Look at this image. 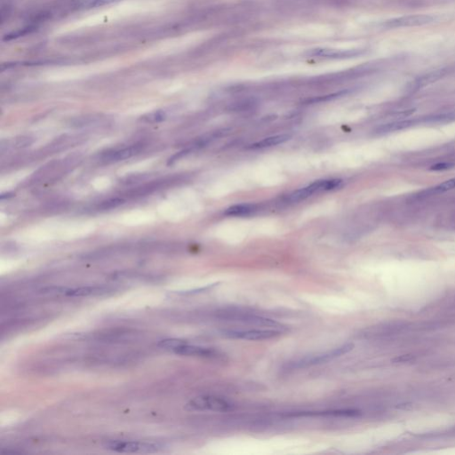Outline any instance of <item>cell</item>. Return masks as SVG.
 <instances>
[{
	"mask_svg": "<svg viewBox=\"0 0 455 455\" xmlns=\"http://www.w3.org/2000/svg\"><path fill=\"white\" fill-rule=\"evenodd\" d=\"M218 318L224 321L238 322V323L247 324L256 326H267L270 328L280 327V324L277 323L271 319H266L260 316L256 315L252 312L245 311L239 308H228L223 309L217 313Z\"/></svg>",
	"mask_w": 455,
	"mask_h": 455,
	"instance_id": "obj_1",
	"label": "cell"
},
{
	"mask_svg": "<svg viewBox=\"0 0 455 455\" xmlns=\"http://www.w3.org/2000/svg\"><path fill=\"white\" fill-rule=\"evenodd\" d=\"M353 349V343L341 345L338 348L330 349L325 352L312 355V356H306L295 361L290 362L289 364H287L286 366V369L298 370V369H303V368L311 367V366L325 364L328 362L332 361L337 357H341L345 354L349 353Z\"/></svg>",
	"mask_w": 455,
	"mask_h": 455,
	"instance_id": "obj_2",
	"label": "cell"
},
{
	"mask_svg": "<svg viewBox=\"0 0 455 455\" xmlns=\"http://www.w3.org/2000/svg\"><path fill=\"white\" fill-rule=\"evenodd\" d=\"M341 186H342V181L340 179L317 181L315 183H311V185L302 188L296 192L291 193L288 196H285V203H289V204L298 203L302 200L306 199L314 194L333 191V190L339 189Z\"/></svg>",
	"mask_w": 455,
	"mask_h": 455,
	"instance_id": "obj_3",
	"label": "cell"
},
{
	"mask_svg": "<svg viewBox=\"0 0 455 455\" xmlns=\"http://www.w3.org/2000/svg\"><path fill=\"white\" fill-rule=\"evenodd\" d=\"M442 20V16L438 14H410L400 17L392 18L383 21L381 24L383 29L393 30L401 28L419 27V26L430 25Z\"/></svg>",
	"mask_w": 455,
	"mask_h": 455,
	"instance_id": "obj_4",
	"label": "cell"
},
{
	"mask_svg": "<svg viewBox=\"0 0 455 455\" xmlns=\"http://www.w3.org/2000/svg\"><path fill=\"white\" fill-rule=\"evenodd\" d=\"M233 405L229 401L213 395L196 396L189 401L185 409L188 411H213L218 413H226L232 410Z\"/></svg>",
	"mask_w": 455,
	"mask_h": 455,
	"instance_id": "obj_5",
	"label": "cell"
},
{
	"mask_svg": "<svg viewBox=\"0 0 455 455\" xmlns=\"http://www.w3.org/2000/svg\"><path fill=\"white\" fill-rule=\"evenodd\" d=\"M103 447L110 451L117 453H154L161 450L163 446L158 442L146 441H125V440H108Z\"/></svg>",
	"mask_w": 455,
	"mask_h": 455,
	"instance_id": "obj_6",
	"label": "cell"
},
{
	"mask_svg": "<svg viewBox=\"0 0 455 455\" xmlns=\"http://www.w3.org/2000/svg\"><path fill=\"white\" fill-rule=\"evenodd\" d=\"M222 333L224 336L237 340H264L280 336L283 332L277 328H268L251 330H226Z\"/></svg>",
	"mask_w": 455,
	"mask_h": 455,
	"instance_id": "obj_7",
	"label": "cell"
},
{
	"mask_svg": "<svg viewBox=\"0 0 455 455\" xmlns=\"http://www.w3.org/2000/svg\"><path fill=\"white\" fill-rule=\"evenodd\" d=\"M361 412L357 409H332L323 411H302L285 413L286 418H302V417H357Z\"/></svg>",
	"mask_w": 455,
	"mask_h": 455,
	"instance_id": "obj_8",
	"label": "cell"
},
{
	"mask_svg": "<svg viewBox=\"0 0 455 455\" xmlns=\"http://www.w3.org/2000/svg\"><path fill=\"white\" fill-rule=\"evenodd\" d=\"M174 352L181 356L204 357L208 359H222L224 357V355L216 349L189 344L187 341L175 349Z\"/></svg>",
	"mask_w": 455,
	"mask_h": 455,
	"instance_id": "obj_9",
	"label": "cell"
},
{
	"mask_svg": "<svg viewBox=\"0 0 455 455\" xmlns=\"http://www.w3.org/2000/svg\"><path fill=\"white\" fill-rule=\"evenodd\" d=\"M143 142H138L135 144L129 145L128 147L117 148V149L108 150L102 155V161L118 162L125 159L132 158L137 154L140 153L144 149Z\"/></svg>",
	"mask_w": 455,
	"mask_h": 455,
	"instance_id": "obj_10",
	"label": "cell"
},
{
	"mask_svg": "<svg viewBox=\"0 0 455 455\" xmlns=\"http://www.w3.org/2000/svg\"><path fill=\"white\" fill-rule=\"evenodd\" d=\"M449 71H450V68H444L425 74V75L418 77L415 80L412 82L411 85H409V89L411 90V91H417V90L421 89V88L425 87L427 85H430V84H432L436 81L439 80L440 78L445 77L447 73H449Z\"/></svg>",
	"mask_w": 455,
	"mask_h": 455,
	"instance_id": "obj_11",
	"label": "cell"
},
{
	"mask_svg": "<svg viewBox=\"0 0 455 455\" xmlns=\"http://www.w3.org/2000/svg\"><path fill=\"white\" fill-rule=\"evenodd\" d=\"M420 122V119H409V120H400V121H395L392 123L385 124L382 125L379 128H376L375 130V133L377 135H383L390 132H396V131H401L404 129L413 127L414 125H417Z\"/></svg>",
	"mask_w": 455,
	"mask_h": 455,
	"instance_id": "obj_12",
	"label": "cell"
},
{
	"mask_svg": "<svg viewBox=\"0 0 455 455\" xmlns=\"http://www.w3.org/2000/svg\"><path fill=\"white\" fill-rule=\"evenodd\" d=\"M82 140H84V138L81 137L80 135H69V136L64 135V136L56 139L55 141H53L51 144L47 146L45 150L47 152L59 151L62 149L72 147L73 145L79 143Z\"/></svg>",
	"mask_w": 455,
	"mask_h": 455,
	"instance_id": "obj_13",
	"label": "cell"
},
{
	"mask_svg": "<svg viewBox=\"0 0 455 455\" xmlns=\"http://www.w3.org/2000/svg\"><path fill=\"white\" fill-rule=\"evenodd\" d=\"M107 291H108V288H103V287L85 286V287H78V288H65L64 294L67 296H72V297H84V296H92V295L105 294Z\"/></svg>",
	"mask_w": 455,
	"mask_h": 455,
	"instance_id": "obj_14",
	"label": "cell"
},
{
	"mask_svg": "<svg viewBox=\"0 0 455 455\" xmlns=\"http://www.w3.org/2000/svg\"><path fill=\"white\" fill-rule=\"evenodd\" d=\"M291 136L289 134H279V135H275V136L268 137V138H265L263 140H260L252 144L249 148L253 149L269 148V147L276 146V145L282 144L289 140Z\"/></svg>",
	"mask_w": 455,
	"mask_h": 455,
	"instance_id": "obj_15",
	"label": "cell"
},
{
	"mask_svg": "<svg viewBox=\"0 0 455 455\" xmlns=\"http://www.w3.org/2000/svg\"><path fill=\"white\" fill-rule=\"evenodd\" d=\"M257 211V205L253 204H235L226 209L224 214L228 216H247Z\"/></svg>",
	"mask_w": 455,
	"mask_h": 455,
	"instance_id": "obj_16",
	"label": "cell"
},
{
	"mask_svg": "<svg viewBox=\"0 0 455 455\" xmlns=\"http://www.w3.org/2000/svg\"><path fill=\"white\" fill-rule=\"evenodd\" d=\"M454 120H455V111L444 112L441 114L429 116V117H426V118L420 119L421 123L428 124L447 123V122H451Z\"/></svg>",
	"mask_w": 455,
	"mask_h": 455,
	"instance_id": "obj_17",
	"label": "cell"
},
{
	"mask_svg": "<svg viewBox=\"0 0 455 455\" xmlns=\"http://www.w3.org/2000/svg\"><path fill=\"white\" fill-rule=\"evenodd\" d=\"M168 111L166 110H159L153 111L149 114L142 116L140 119V121L146 124H156L162 122L168 118Z\"/></svg>",
	"mask_w": 455,
	"mask_h": 455,
	"instance_id": "obj_18",
	"label": "cell"
},
{
	"mask_svg": "<svg viewBox=\"0 0 455 455\" xmlns=\"http://www.w3.org/2000/svg\"><path fill=\"white\" fill-rule=\"evenodd\" d=\"M455 178L451 179V180H448V181H446L445 183H440L438 184L437 186L435 187L431 188V189H429L428 191H426L423 196H431L433 194H439V193H444V192H449V191H452V190H455Z\"/></svg>",
	"mask_w": 455,
	"mask_h": 455,
	"instance_id": "obj_19",
	"label": "cell"
},
{
	"mask_svg": "<svg viewBox=\"0 0 455 455\" xmlns=\"http://www.w3.org/2000/svg\"><path fill=\"white\" fill-rule=\"evenodd\" d=\"M102 118L101 117H95V116H91V117H83V118H78V119L73 120V127L76 128H88V127H94V126H98V124H101V120Z\"/></svg>",
	"mask_w": 455,
	"mask_h": 455,
	"instance_id": "obj_20",
	"label": "cell"
},
{
	"mask_svg": "<svg viewBox=\"0 0 455 455\" xmlns=\"http://www.w3.org/2000/svg\"><path fill=\"white\" fill-rule=\"evenodd\" d=\"M37 30V28L34 27V26H28V27H25V28H22V29H19V30H15V31H13L9 34H6L3 38V41H11V40H13V39H17L21 37H24L26 35L30 34L32 32H34L35 30Z\"/></svg>",
	"mask_w": 455,
	"mask_h": 455,
	"instance_id": "obj_21",
	"label": "cell"
},
{
	"mask_svg": "<svg viewBox=\"0 0 455 455\" xmlns=\"http://www.w3.org/2000/svg\"><path fill=\"white\" fill-rule=\"evenodd\" d=\"M33 139L28 136H22L20 138H16L13 140H8L6 141V146L7 149L13 148V149H23L30 144H32Z\"/></svg>",
	"mask_w": 455,
	"mask_h": 455,
	"instance_id": "obj_22",
	"label": "cell"
},
{
	"mask_svg": "<svg viewBox=\"0 0 455 455\" xmlns=\"http://www.w3.org/2000/svg\"><path fill=\"white\" fill-rule=\"evenodd\" d=\"M120 1L121 0H84L81 6L84 8H96L104 5L116 4Z\"/></svg>",
	"mask_w": 455,
	"mask_h": 455,
	"instance_id": "obj_23",
	"label": "cell"
},
{
	"mask_svg": "<svg viewBox=\"0 0 455 455\" xmlns=\"http://www.w3.org/2000/svg\"><path fill=\"white\" fill-rule=\"evenodd\" d=\"M185 342L186 340H180V339H166V340H162L158 343V346L162 349H169V350L174 351L175 349H177L178 347Z\"/></svg>",
	"mask_w": 455,
	"mask_h": 455,
	"instance_id": "obj_24",
	"label": "cell"
},
{
	"mask_svg": "<svg viewBox=\"0 0 455 455\" xmlns=\"http://www.w3.org/2000/svg\"><path fill=\"white\" fill-rule=\"evenodd\" d=\"M125 199L123 197H114V198H110V199L103 201L101 204H99L98 209L101 210H109V209L116 208L120 204H123Z\"/></svg>",
	"mask_w": 455,
	"mask_h": 455,
	"instance_id": "obj_25",
	"label": "cell"
},
{
	"mask_svg": "<svg viewBox=\"0 0 455 455\" xmlns=\"http://www.w3.org/2000/svg\"><path fill=\"white\" fill-rule=\"evenodd\" d=\"M455 164H452V163H446V162H442V163H438V164H436L435 166H431V170L433 171H444V170H448V169H451L454 166H455Z\"/></svg>",
	"mask_w": 455,
	"mask_h": 455,
	"instance_id": "obj_26",
	"label": "cell"
},
{
	"mask_svg": "<svg viewBox=\"0 0 455 455\" xmlns=\"http://www.w3.org/2000/svg\"><path fill=\"white\" fill-rule=\"evenodd\" d=\"M414 357L413 355H403V356H399V357H396V358L393 359V362L394 363H404V362H409L411 360H413Z\"/></svg>",
	"mask_w": 455,
	"mask_h": 455,
	"instance_id": "obj_27",
	"label": "cell"
}]
</instances>
